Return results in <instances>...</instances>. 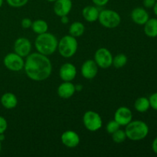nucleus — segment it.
I'll return each mask as SVG.
<instances>
[{
    "label": "nucleus",
    "mask_w": 157,
    "mask_h": 157,
    "mask_svg": "<svg viewBox=\"0 0 157 157\" xmlns=\"http://www.w3.org/2000/svg\"><path fill=\"white\" fill-rule=\"evenodd\" d=\"M23 69L29 79L35 81H43L52 75V64L48 56L35 52L30 53L26 57Z\"/></svg>",
    "instance_id": "nucleus-1"
},
{
    "label": "nucleus",
    "mask_w": 157,
    "mask_h": 157,
    "mask_svg": "<svg viewBox=\"0 0 157 157\" xmlns=\"http://www.w3.org/2000/svg\"><path fill=\"white\" fill-rule=\"evenodd\" d=\"M58 40L53 34L50 32L38 35L35 41V46L37 52L49 56L56 52L58 49Z\"/></svg>",
    "instance_id": "nucleus-2"
},
{
    "label": "nucleus",
    "mask_w": 157,
    "mask_h": 157,
    "mask_svg": "<svg viewBox=\"0 0 157 157\" xmlns=\"http://www.w3.org/2000/svg\"><path fill=\"white\" fill-rule=\"evenodd\" d=\"M124 130L127 139L132 141H140L148 136L150 129L145 122L136 120L129 123Z\"/></svg>",
    "instance_id": "nucleus-3"
},
{
    "label": "nucleus",
    "mask_w": 157,
    "mask_h": 157,
    "mask_svg": "<svg viewBox=\"0 0 157 157\" xmlns=\"http://www.w3.org/2000/svg\"><path fill=\"white\" fill-rule=\"evenodd\" d=\"M78 48V43L76 38L71 35L62 37L58 44V50L60 55L65 58L73 57Z\"/></svg>",
    "instance_id": "nucleus-4"
},
{
    "label": "nucleus",
    "mask_w": 157,
    "mask_h": 157,
    "mask_svg": "<svg viewBox=\"0 0 157 157\" xmlns=\"http://www.w3.org/2000/svg\"><path fill=\"white\" fill-rule=\"evenodd\" d=\"M100 24L107 29H115L120 25L121 17L118 12L112 9H104L101 11L98 17Z\"/></svg>",
    "instance_id": "nucleus-5"
},
{
    "label": "nucleus",
    "mask_w": 157,
    "mask_h": 157,
    "mask_svg": "<svg viewBox=\"0 0 157 157\" xmlns=\"http://www.w3.org/2000/svg\"><path fill=\"white\" fill-rule=\"evenodd\" d=\"M83 124L87 130L96 132L102 127L103 121L99 113L94 110H88L83 116Z\"/></svg>",
    "instance_id": "nucleus-6"
},
{
    "label": "nucleus",
    "mask_w": 157,
    "mask_h": 157,
    "mask_svg": "<svg viewBox=\"0 0 157 157\" xmlns=\"http://www.w3.org/2000/svg\"><path fill=\"white\" fill-rule=\"evenodd\" d=\"M94 60L98 67L103 69H107L112 66L113 55L106 48H100L95 52Z\"/></svg>",
    "instance_id": "nucleus-7"
},
{
    "label": "nucleus",
    "mask_w": 157,
    "mask_h": 157,
    "mask_svg": "<svg viewBox=\"0 0 157 157\" xmlns=\"http://www.w3.org/2000/svg\"><path fill=\"white\" fill-rule=\"evenodd\" d=\"M5 67L11 71H20L24 68L25 60L15 52L9 53L3 59Z\"/></svg>",
    "instance_id": "nucleus-8"
},
{
    "label": "nucleus",
    "mask_w": 157,
    "mask_h": 157,
    "mask_svg": "<svg viewBox=\"0 0 157 157\" xmlns=\"http://www.w3.org/2000/svg\"><path fill=\"white\" fill-rule=\"evenodd\" d=\"M32 51V43L27 38H17L14 43V52L22 58H26Z\"/></svg>",
    "instance_id": "nucleus-9"
},
{
    "label": "nucleus",
    "mask_w": 157,
    "mask_h": 157,
    "mask_svg": "<svg viewBox=\"0 0 157 157\" xmlns=\"http://www.w3.org/2000/svg\"><path fill=\"white\" fill-rule=\"evenodd\" d=\"M114 120L121 126L126 127L133 121V113L131 110L127 107H120L114 113Z\"/></svg>",
    "instance_id": "nucleus-10"
},
{
    "label": "nucleus",
    "mask_w": 157,
    "mask_h": 157,
    "mask_svg": "<svg viewBox=\"0 0 157 157\" xmlns=\"http://www.w3.org/2000/svg\"><path fill=\"white\" fill-rule=\"evenodd\" d=\"M98 66L94 60H87L83 63L81 67V75L85 79L91 80L97 76L98 73Z\"/></svg>",
    "instance_id": "nucleus-11"
},
{
    "label": "nucleus",
    "mask_w": 157,
    "mask_h": 157,
    "mask_svg": "<svg viewBox=\"0 0 157 157\" xmlns=\"http://www.w3.org/2000/svg\"><path fill=\"white\" fill-rule=\"evenodd\" d=\"M61 143L68 148H75L80 144V136L74 130H66L61 136Z\"/></svg>",
    "instance_id": "nucleus-12"
},
{
    "label": "nucleus",
    "mask_w": 157,
    "mask_h": 157,
    "mask_svg": "<svg viewBox=\"0 0 157 157\" xmlns=\"http://www.w3.org/2000/svg\"><path fill=\"white\" fill-rule=\"evenodd\" d=\"M77 75V68L71 63H64L59 69V76L63 81H72Z\"/></svg>",
    "instance_id": "nucleus-13"
},
{
    "label": "nucleus",
    "mask_w": 157,
    "mask_h": 157,
    "mask_svg": "<svg viewBox=\"0 0 157 157\" xmlns=\"http://www.w3.org/2000/svg\"><path fill=\"white\" fill-rule=\"evenodd\" d=\"M72 6L71 0H56L54 2V12L59 17L68 15L72 9Z\"/></svg>",
    "instance_id": "nucleus-14"
},
{
    "label": "nucleus",
    "mask_w": 157,
    "mask_h": 157,
    "mask_svg": "<svg viewBox=\"0 0 157 157\" xmlns=\"http://www.w3.org/2000/svg\"><path fill=\"white\" fill-rule=\"evenodd\" d=\"M130 17L132 21L139 25H144L150 18L149 13L143 7H136L133 9L130 14Z\"/></svg>",
    "instance_id": "nucleus-15"
},
{
    "label": "nucleus",
    "mask_w": 157,
    "mask_h": 157,
    "mask_svg": "<svg viewBox=\"0 0 157 157\" xmlns=\"http://www.w3.org/2000/svg\"><path fill=\"white\" fill-rule=\"evenodd\" d=\"M75 91V85L71 81H63L58 87L57 93L61 98L63 99H68L71 98Z\"/></svg>",
    "instance_id": "nucleus-16"
},
{
    "label": "nucleus",
    "mask_w": 157,
    "mask_h": 157,
    "mask_svg": "<svg viewBox=\"0 0 157 157\" xmlns=\"http://www.w3.org/2000/svg\"><path fill=\"white\" fill-rule=\"evenodd\" d=\"M99 10L96 6H87L82 9V16L85 21L88 22H94L98 20Z\"/></svg>",
    "instance_id": "nucleus-17"
},
{
    "label": "nucleus",
    "mask_w": 157,
    "mask_h": 157,
    "mask_svg": "<svg viewBox=\"0 0 157 157\" xmlns=\"http://www.w3.org/2000/svg\"><path fill=\"white\" fill-rule=\"evenodd\" d=\"M1 104L3 107L7 110H12L16 107L18 104V99L13 93L7 92L1 97Z\"/></svg>",
    "instance_id": "nucleus-18"
},
{
    "label": "nucleus",
    "mask_w": 157,
    "mask_h": 157,
    "mask_svg": "<svg viewBox=\"0 0 157 157\" xmlns=\"http://www.w3.org/2000/svg\"><path fill=\"white\" fill-rule=\"evenodd\" d=\"M144 33L150 38L157 37V18H149L148 21L144 25Z\"/></svg>",
    "instance_id": "nucleus-19"
},
{
    "label": "nucleus",
    "mask_w": 157,
    "mask_h": 157,
    "mask_svg": "<svg viewBox=\"0 0 157 157\" xmlns=\"http://www.w3.org/2000/svg\"><path fill=\"white\" fill-rule=\"evenodd\" d=\"M84 32H85V26L80 21H74L69 27V35L75 38L82 36Z\"/></svg>",
    "instance_id": "nucleus-20"
},
{
    "label": "nucleus",
    "mask_w": 157,
    "mask_h": 157,
    "mask_svg": "<svg viewBox=\"0 0 157 157\" xmlns=\"http://www.w3.org/2000/svg\"><path fill=\"white\" fill-rule=\"evenodd\" d=\"M134 108L140 113H145L150 108V104L149 98L146 97L138 98L134 102Z\"/></svg>",
    "instance_id": "nucleus-21"
},
{
    "label": "nucleus",
    "mask_w": 157,
    "mask_h": 157,
    "mask_svg": "<svg viewBox=\"0 0 157 157\" xmlns=\"http://www.w3.org/2000/svg\"><path fill=\"white\" fill-rule=\"evenodd\" d=\"M31 29L37 35L45 33L48 30V25L47 21L43 19H37L32 21V25Z\"/></svg>",
    "instance_id": "nucleus-22"
},
{
    "label": "nucleus",
    "mask_w": 157,
    "mask_h": 157,
    "mask_svg": "<svg viewBox=\"0 0 157 157\" xmlns=\"http://www.w3.org/2000/svg\"><path fill=\"white\" fill-rule=\"evenodd\" d=\"M128 58L124 54H118L115 57H113V63L112 65L116 68H121L127 64Z\"/></svg>",
    "instance_id": "nucleus-23"
},
{
    "label": "nucleus",
    "mask_w": 157,
    "mask_h": 157,
    "mask_svg": "<svg viewBox=\"0 0 157 157\" xmlns=\"http://www.w3.org/2000/svg\"><path fill=\"white\" fill-rule=\"evenodd\" d=\"M112 140L116 144H121V143L124 142L127 139V135H126L125 130H117L113 133H112Z\"/></svg>",
    "instance_id": "nucleus-24"
},
{
    "label": "nucleus",
    "mask_w": 157,
    "mask_h": 157,
    "mask_svg": "<svg viewBox=\"0 0 157 157\" xmlns=\"http://www.w3.org/2000/svg\"><path fill=\"white\" fill-rule=\"evenodd\" d=\"M120 127H121V125L115 120H113L107 123V124L106 125V131L109 134H112L117 130H119Z\"/></svg>",
    "instance_id": "nucleus-25"
},
{
    "label": "nucleus",
    "mask_w": 157,
    "mask_h": 157,
    "mask_svg": "<svg viewBox=\"0 0 157 157\" xmlns=\"http://www.w3.org/2000/svg\"><path fill=\"white\" fill-rule=\"evenodd\" d=\"M8 5L13 8H21L25 6L29 0H6Z\"/></svg>",
    "instance_id": "nucleus-26"
},
{
    "label": "nucleus",
    "mask_w": 157,
    "mask_h": 157,
    "mask_svg": "<svg viewBox=\"0 0 157 157\" xmlns=\"http://www.w3.org/2000/svg\"><path fill=\"white\" fill-rule=\"evenodd\" d=\"M149 101H150V107L157 111V92H155L150 95Z\"/></svg>",
    "instance_id": "nucleus-27"
},
{
    "label": "nucleus",
    "mask_w": 157,
    "mask_h": 157,
    "mask_svg": "<svg viewBox=\"0 0 157 157\" xmlns=\"http://www.w3.org/2000/svg\"><path fill=\"white\" fill-rule=\"evenodd\" d=\"M8 128L7 121L5 117L0 116V133H4Z\"/></svg>",
    "instance_id": "nucleus-28"
},
{
    "label": "nucleus",
    "mask_w": 157,
    "mask_h": 157,
    "mask_svg": "<svg viewBox=\"0 0 157 157\" xmlns=\"http://www.w3.org/2000/svg\"><path fill=\"white\" fill-rule=\"evenodd\" d=\"M32 21L29 18H25L21 20V26L25 29H30L32 27Z\"/></svg>",
    "instance_id": "nucleus-29"
},
{
    "label": "nucleus",
    "mask_w": 157,
    "mask_h": 157,
    "mask_svg": "<svg viewBox=\"0 0 157 157\" xmlns=\"http://www.w3.org/2000/svg\"><path fill=\"white\" fill-rule=\"evenodd\" d=\"M156 2V0H144V2H143L144 7L147 8V9L153 8Z\"/></svg>",
    "instance_id": "nucleus-30"
},
{
    "label": "nucleus",
    "mask_w": 157,
    "mask_h": 157,
    "mask_svg": "<svg viewBox=\"0 0 157 157\" xmlns=\"http://www.w3.org/2000/svg\"><path fill=\"white\" fill-rule=\"evenodd\" d=\"M91 1L97 6H104L108 3L109 0H91Z\"/></svg>",
    "instance_id": "nucleus-31"
},
{
    "label": "nucleus",
    "mask_w": 157,
    "mask_h": 157,
    "mask_svg": "<svg viewBox=\"0 0 157 157\" xmlns=\"http://www.w3.org/2000/svg\"><path fill=\"white\" fill-rule=\"evenodd\" d=\"M152 150H153V153L157 154V136L153 140V143H152Z\"/></svg>",
    "instance_id": "nucleus-32"
},
{
    "label": "nucleus",
    "mask_w": 157,
    "mask_h": 157,
    "mask_svg": "<svg viewBox=\"0 0 157 157\" xmlns=\"http://www.w3.org/2000/svg\"><path fill=\"white\" fill-rule=\"evenodd\" d=\"M60 18H61V21L62 24L66 25L69 22V18L67 15H64V16H61Z\"/></svg>",
    "instance_id": "nucleus-33"
},
{
    "label": "nucleus",
    "mask_w": 157,
    "mask_h": 157,
    "mask_svg": "<svg viewBox=\"0 0 157 157\" xmlns=\"http://www.w3.org/2000/svg\"><path fill=\"white\" fill-rule=\"evenodd\" d=\"M75 90H76V91H81L83 90V85H81V84L75 85Z\"/></svg>",
    "instance_id": "nucleus-34"
},
{
    "label": "nucleus",
    "mask_w": 157,
    "mask_h": 157,
    "mask_svg": "<svg viewBox=\"0 0 157 157\" xmlns=\"http://www.w3.org/2000/svg\"><path fill=\"white\" fill-rule=\"evenodd\" d=\"M153 12H154L155 15L157 16V1H156V2L155 3V5H154V6L153 7Z\"/></svg>",
    "instance_id": "nucleus-35"
},
{
    "label": "nucleus",
    "mask_w": 157,
    "mask_h": 157,
    "mask_svg": "<svg viewBox=\"0 0 157 157\" xmlns=\"http://www.w3.org/2000/svg\"><path fill=\"white\" fill-rule=\"evenodd\" d=\"M2 4H3V0H0V8L2 7Z\"/></svg>",
    "instance_id": "nucleus-36"
},
{
    "label": "nucleus",
    "mask_w": 157,
    "mask_h": 157,
    "mask_svg": "<svg viewBox=\"0 0 157 157\" xmlns=\"http://www.w3.org/2000/svg\"><path fill=\"white\" fill-rule=\"evenodd\" d=\"M48 2H55L56 0H47Z\"/></svg>",
    "instance_id": "nucleus-37"
},
{
    "label": "nucleus",
    "mask_w": 157,
    "mask_h": 157,
    "mask_svg": "<svg viewBox=\"0 0 157 157\" xmlns=\"http://www.w3.org/2000/svg\"><path fill=\"white\" fill-rule=\"evenodd\" d=\"M1 150H2V141L0 140V152H1Z\"/></svg>",
    "instance_id": "nucleus-38"
},
{
    "label": "nucleus",
    "mask_w": 157,
    "mask_h": 157,
    "mask_svg": "<svg viewBox=\"0 0 157 157\" xmlns=\"http://www.w3.org/2000/svg\"><path fill=\"white\" fill-rule=\"evenodd\" d=\"M156 1H157V0H156Z\"/></svg>",
    "instance_id": "nucleus-39"
}]
</instances>
